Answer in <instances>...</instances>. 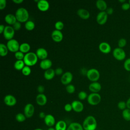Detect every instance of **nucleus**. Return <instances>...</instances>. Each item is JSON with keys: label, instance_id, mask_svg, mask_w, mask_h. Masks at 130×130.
Wrapping results in <instances>:
<instances>
[{"label": "nucleus", "instance_id": "f257e3e1", "mask_svg": "<svg viewBox=\"0 0 130 130\" xmlns=\"http://www.w3.org/2000/svg\"><path fill=\"white\" fill-rule=\"evenodd\" d=\"M96 119L92 115L87 116L84 120L82 126L84 130H95L97 127Z\"/></svg>", "mask_w": 130, "mask_h": 130}, {"label": "nucleus", "instance_id": "f03ea898", "mask_svg": "<svg viewBox=\"0 0 130 130\" xmlns=\"http://www.w3.org/2000/svg\"><path fill=\"white\" fill-rule=\"evenodd\" d=\"M15 15L17 20L20 22H26L29 18L28 11L23 7L18 8L15 12Z\"/></svg>", "mask_w": 130, "mask_h": 130}, {"label": "nucleus", "instance_id": "7ed1b4c3", "mask_svg": "<svg viewBox=\"0 0 130 130\" xmlns=\"http://www.w3.org/2000/svg\"><path fill=\"white\" fill-rule=\"evenodd\" d=\"M38 56L36 53L33 52H28L25 53L23 58L25 64L27 66H32L35 65L38 61Z\"/></svg>", "mask_w": 130, "mask_h": 130}, {"label": "nucleus", "instance_id": "20e7f679", "mask_svg": "<svg viewBox=\"0 0 130 130\" xmlns=\"http://www.w3.org/2000/svg\"><path fill=\"white\" fill-rule=\"evenodd\" d=\"M86 76L90 81L96 82L100 78V74L98 70L94 68H91L87 70L86 72Z\"/></svg>", "mask_w": 130, "mask_h": 130}, {"label": "nucleus", "instance_id": "39448f33", "mask_svg": "<svg viewBox=\"0 0 130 130\" xmlns=\"http://www.w3.org/2000/svg\"><path fill=\"white\" fill-rule=\"evenodd\" d=\"M88 104L91 105H96L99 104L101 101V96L98 93L92 92L90 93L87 98Z\"/></svg>", "mask_w": 130, "mask_h": 130}, {"label": "nucleus", "instance_id": "423d86ee", "mask_svg": "<svg viewBox=\"0 0 130 130\" xmlns=\"http://www.w3.org/2000/svg\"><path fill=\"white\" fill-rule=\"evenodd\" d=\"M6 45L8 48V50L11 52L15 53L19 50L20 44H19L18 42L14 39L8 41Z\"/></svg>", "mask_w": 130, "mask_h": 130}, {"label": "nucleus", "instance_id": "0eeeda50", "mask_svg": "<svg viewBox=\"0 0 130 130\" xmlns=\"http://www.w3.org/2000/svg\"><path fill=\"white\" fill-rule=\"evenodd\" d=\"M113 55L117 60H122L125 58L126 53L122 48L117 47L113 50Z\"/></svg>", "mask_w": 130, "mask_h": 130}, {"label": "nucleus", "instance_id": "6e6552de", "mask_svg": "<svg viewBox=\"0 0 130 130\" xmlns=\"http://www.w3.org/2000/svg\"><path fill=\"white\" fill-rule=\"evenodd\" d=\"M3 34L4 38L9 41L13 39L15 34V30L12 26L7 25L5 26Z\"/></svg>", "mask_w": 130, "mask_h": 130}, {"label": "nucleus", "instance_id": "1a4fd4ad", "mask_svg": "<svg viewBox=\"0 0 130 130\" xmlns=\"http://www.w3.org/2000/svg\"><path fill=\"white\" fill-rule=\"evenodd\" d=\"M35 112V108L34 105L31 103H28L25 105L24 108V114L26 118L31 117Z\"/></svg>", "mask_w": 130, "mask_h": 130}, {"label": "nucleus", "instance_id": "9d476101", "mask_svg": "<svg viewBox=\"0 0 130 130\" xmlns=\"http://www.w3.org/2000/svg\"><path fill=\"white\" fill-rule=\"evenodd\" d=\"M108 14L106 11H101L96 15V20L100 25L104 24L107 20Z\"/></svg>", "mask_w": 130, "mask_h": 130}, {"label": "nucleus", "instance_id": "9b49d317", "mask_svg": "<svg viewBox=\"0 0 130 130\" xmlns=\"http://www.w3.org/2000/svg\"><path fill=\"white\" fill-rule=\"evenodd\" d=\"M73 77V74L71 72H66L62 75L60 78V81L64 85H68L72 81Z\"/></svg>", "mask_w": 130, "mask_h": 130}, {"label": "nucleus", "instance_id": "f8f14e48", "mask_svg": "<svg viewBox=\"0 0 130 130\" xmlns=\"http://www.w3.org/2000/svg\"><path fill=\"white\" fill-rule=\"evenodd\" d=\"M4 102L6 105L11 107L14 106L16 104L17 100L15 97L13 95L7 94L4 97Z\"/></svg>", "mask_w": 130, "mask_h": 130}, {"label": "nucleus", "instance_id": "ddd939ff", "mask_svg": "<svg viewBox=\"0 0 130 130\" xmlns=\"http://www.w3.org/2000/svg\"><path fill=\"white\" fill-rule=\"evenodd\" d=\"M52 40L56 42H61L63 39V34L60 30L55 29L51 33Z\"/></svg>", "mask_w": 130, "mask_h": 130}, {"label": "nucleus", "instance_id": "4468645a", "mask_svg": "<svg viewBox=\"0 0 130 130\" xmlns=\"http://www.w3.org/2000/svg\"><path fill=\"white\" fill-rule=\"evenodd\" d=\"M71 105L73 110L76 112H81L83 110V104L79 101L74 100L72 102Z\"/></svg>", "mask_w": 130, "mask_h": 130}, {"label": "nucleus", "instance_id": "2eb2a0df", "mask_svg": "<svg viewBox=\"0 0 130 130\" xmlns=\"http://www.w3.org/2000/svg\"><path fill=\"white\" fill-rule=\"evenodd\" d=\"M99 48L102 53L105 54L109 53L111 50L110 44L106 42H101L99 45Z\"/></svg>", "mask_w": 130, "mask_h": 130}, {"label": "nucleus", "instance_id": "dca6fc26", "mask_svg": "<svg viewBox=\"0 0 130 130\" xmlns=\"http://www.w3.org/2000/svg\"><path fill=\"white\" fill-rule=\"evenodd\" d=\"M37 5L38 8L42 11H46L49 8V3L46 0H39Z\"/></svg>", "mask_w": 130, "mask_h": 130}, {"label": "nucleus", "instance_id": "f3484780", "mask_svg": "<svg viewBox=\"0 0 130 130\" xmlns=\"http://www.w3.org/2000/svg\"><path fill=\"white\" fill-rule=\"evenodd\" d=\"M45 124L49 127H52L55 123V119L54 117L51 114H47L44 119Z\"/></svg>", "mask_w": 130, "mask_h": 130}, {"label": "nucleus", "instance_id": "a211bd4d", "mask_svg": "<svg viewBox=\"0 0 130 130\" xmlns=\"http://www.w3.org/2000/svg\"><path fill=\"white\" fill-rule=\"evenodd\" d=\"M88 88L91 92L94 93H98L101 90L102 86L101 84L98 82H92L89 85Z\"/></svg>", "mask_w": 130, "mask_h": 130}, {"label": "nucleus", "instance_id": "6ab92c4d", "mask_svg": "<svg viewBox=\"0 0 130 130\" xmlns=\"http://www.w3.org/2000/svg\"><path fill=\"white\" fill-rule=\"evenodd\" d=\"M36 54L38 57L42 60L46 59L48 56V52L47 50L44 48H39L37 49Z\"/></svg>", "mask_w": 130, "mask_h": 130}, {"label": "nucleus", "instance_id": "aec40b11", "mask_svg": "<svg viewBox=\"0 0 130 130\" xmlns=\"http://www.w3.org/2000/svg\"><path fill=\"white\" fill-rule=\"evenodd\" d=\"M36 101L38 105L40 106H44L46 104L47 102V99L44 94L39 93L36 96Z\"/></svg>", "mask_w": 130, "mask_h": 130}, {"label": "nucleus", "instance_id": "412c9836", "mask_svg": "<svg viewBox=\"0 0 130 130\" xmlns=\"http://www.w3.org/2000/svg\"><path fill=\"white\" fill-rule=\"evenodd\" d=\"M52 61L49 59H45L43 60H42L40 63V67L41 69L46 70L47 69H49L51 68L52 66Z\"/></svg>", "mask_w": 130, "mask_h": 130}, {"label": "nucleus", "instance_id": "4be33fe9", "mask_svg": "<svg viewBox=\"0 0 130 130\" xmlns=\"http://www.w3.org/2000/svg\"><path fill=\"white\" fill-rule=\"evenodd\" d=\"M77 14L81 18L84 19H87L90 17L89 12L84 9H79L77 11Z\"/></svg>", "mask_w": 130, "mask_h": 130}, {"label": "nucleus", "instance_id": "5701e85b", "mask_svg": "<svg viewBox=\"0 0 130 130\" xmlns=\"http://www.w3.org/2000/svg\"><path fill=\"white\" fill-rule=\"evenodd\" d=\"M55 74V70L50 68L45 71L44 73V77L47 80H51L54 78Z\"/></svg>", "mask_w": 130, "mask_h": 130}, {"label": "nucleus", "instance_id": "b1692460", "mask_svg": "<svg viewBox=\"0 0 130 130\" xmlns=\"http://www.w3.org/2000/svg\"><path fill=\"white\" fill-rule=\"evenodd\" d=\"M5 21L9 24L13 25L17 20L15 15L12 14H8L5 17Z\"/></svg>", "mask_w": 130, "mask_h": 130}, {"label": "nucleus", "instance_id": "393cba45", "mask_svg": "<svg viewBox=\"0 0 130 130\" xmlns=\"http://www.w3.org/2000/svg\"><path fill=\"white\" fill-rule=\"evenodd\" d=\"M67 130H84L82 125L80 123L74 122L70 124L69 126L67 127Z\"/></svg>", "mask_w": 130, "mask_h": 130}, {"label": "nucleus", "instance_id": "a878e982", "mask_svg": "<svg viewBox=\"0 0 130 130\" xmlns=\"http://www.w3.org/2000/svg\"><path fill=\"white\" fill-rule=\"evenodd\" d=\"M96 6L98 9L101 11H105L107 9V5L106 2L104 0H98L95 3Z\"/></svg>", "mask_w": 130, "mask_h": 130}, {"label": "nucleus", "instance_id": "bb28decb", "mask_svg": "<svg viewBox=\"0 0 130 130\" xmlns=\"http://www.w3.org/2000/svg\"><path fill=\"white\" fill-rule=\"evenodd\" d=\"M67 126L66 122L63 120H59L57 121L55 125L56 130H67Z\"/></svg>", "mask_w": 130, "mask_h": 130}, {"label": "nucleus", "instance_id": "cd10ccee", "mask_svg": "<svg viewBox=\"0 0 130 130\" xmlns=\"http://www.w3.org/2000/svg\"><path fill=\"white\" fill-rule=\"evenodd\" d=\"M30 49V45L27 43H23L20 45L19 51L22 53H27Z\"/></svg>", "mask_w": 130, "mask_h": 130}, {"label": "nucleus", "instance_id": "c85d7f7f", "mask_svg": "<svg viewBox=\"0 0 130 130\" xmlns=\"http://www.w3.org/2000/svg\"><path fill=\"white\" fill-rule=\"evenodd\" d=\"M25 66V63L23 60H17L14 64V68L19 71L22 70Z\"/></svg>", "mask_w": 130, "mask_h": 130}, {"label": "nucleus", "instance_id": "c756f323", "mask_svg": "<svg viewBox=\"0 0 130 130\" xmlns=\"http://www.w3.org/2000/svg\"><path fill=\"white\" fill-rule=\"evenodd\" d=\"M8 52V48L6 45L1 43L0 44V55L2 56H6Z\"/></svg>", "mask_w": 130, "mask_h": 130}, {"label": "nucleus", "instance_id": "7c9ffc66", "mask_svg": "<svg viewBox=\"0 0 130 130\" xmlns=\"http://www.w3.org/2000/svg\"><path fill=\"white\" fill-rule=\"evenodd\" d=\"M122 116L123 118L127 121H130V109L126 108L122 111Z\"/></svg>", "mask_w": 130, "mask_h": 130}, {"label": "nucleus", "instance_id": "2f4dec72", "mask_svg": "<svg viewBox=\"0 0 130 130\" xmlns=\"http://www.w3.org/2000/svg\"><path fill=\"white\" fill-rule=\"evenodd\" d=\"M24 26L25 28H26V29L28 30H31L32 29H34L35 27V23L31 20H27L25 24H24Z\"/></svg>", "mask_w": 130, "mask_h": 130}, {"label": "nucleus", "instance_id": "473e14b6", "mask_svg": "<svg viewBox=\"0 0 130 130\" xmlns=\"http://www.w3.org/2000/svg\"><path fill=\"white\" fill-rule=\"evenodd\" d=\"M26 117L25 116V115L21 113H19L17 114L15 116V119L16 121H17L19 122H22L24 121L26 119Z\"/></svg>", "mask_w": 130, "mask_h": 130}, {"label": "nucleus", "instance_id": "72a5a7b5", "mask_svg": "<svg viewBox=\"0 0 130 130\" xmlns=\"http://www.w3.org/2000/svg\"><path fill=\"white\" fill-rule=\"evenodd\" d=\"M21 72L25 76L29 75L31 73V69L30 68V67L25 65L21 70Z\"/></svg>", "mask_w": 130, "mask_h": 130}, {"label": "nucleus", "instance_id": "f704fd0d", "mask_svg": "<svg viewBox=\"0 0 130 130\" xmlns=\"http://www.w3.org/2000/svg\"><path fill=\"white\" fill-rule=\"evenodd\" d=\"M66 89L69 93H73L75 91V87L74 85L69 84L66 86Z\"/></svg>", "mask_w": 130, "mask_h": 130}, {"label": "nucleus", "instance_id": "c9c22d12", "mask_svg": "<svg viewBox=\"0 0 130 130\" xmlns=\"http://www.w3.org/2000/svg\"><path fill=\"white\" fill-rule=\"evenodd\" d=\"M54 26H55V29L61 30L64 27V24L61 21H57L55 22L54 24Z\"/></svg>", "mask_w": 130, "mask_h": 130}, {"label": "nucleus", "instance_id": "e433bc0d", "mask_svg": "<svg viewBox=\"0 0 130 130\" xmlns=\"http://www.w3.org/2000/svg\"><path fill=\"white\" fill-rule=\"evenodd\" d=\"M126 43H127V41H126V40L125 39L121 38L118 41V47L122 48L123 47L125 46V45H126Z\"/></svg>", "mask_w": 130, "mask_h": 130}, {"label": "nucleus", "instance_id": "4c0bfd02", "mask_svg": "<svg viewBox=\"0 0 130 130\" xmlns=\"http://www.w3.org/2000/svg\"><path fill=\"white\" fill-rule=\"evenodd\" d=\"M24 55L25 54H24L23 53L20 51L16 52L14 54L15 57L17 60H23L24 57Z\"/></svg>", "mask_w": 130, "mask_h": 130}, {"label": "nucleus", "instance_id": "58836bf2", "mask_svg": "<svg viewBox=\"0 0 130 130\" xmlns=\"http://www.w3.org/2000/svg\"><path fill=\"white\" fill-rule=\"evenodd\" d=\"M78 96L79 99L81 100H84L86 98H87V93L84 91H81L78 94Z\"/></svg>", "mask_w": 130, "mask_h": 130}, {"label": "nucleus", "instance_id": "ea45409f", "mask_svg": "<svg viewBox=\"0 0 130 130\" xmlns=\"http://www.w3.org/2000/svg\"><path fill=\"white\" fill-rule=\"evenodd\" d=\"M117 107L119 109L121 110H124V109H126V102L124 101H120L118 102L117 104Z\"/></svg>", "mask_w": 130, "mask_h": 130}, {"label": "nucleus", "instance_id": "a19ab883", "mask_svg": "<svg viewBox=\"0 0 130 130\" xmlns=\"http://www.w3.org/2000/svg\"><path fill=\"white\" fill-rule=\"evenodd\" d=\"M124 69L127 71H130V58L126 59L123 63Z\"/></svg>", "mask_w": 130, "mask_h": 130}, {"label": "nucleus", "instance_id": "79ce46f5", "mask_svg": "<svg viewBox=\"0 0 130 130\" xmlns=\"http://www.w3.org/2000/svg\"><path fill=\"white\" fill-rule=\"evenodd\" d=\"M21 22L17 21L13 25V27L14 29L15 30H18L20 29L21 28Z\"/></svg>", "mask_w": 130, "mask_h": 130}, {"label": "nucleus", "instance_id": "37998d69", "mask_svg": "<svg viewBox=\"0 0 130 130\" xmlns=\"http://www.w3.org/2000/svg\"><path fill=\"white\" fill-rule=\"evenodd\" d=\"M64 109L67 112H70L73 110L72 108V106L71 104H67L65 105L64 107Z\"/></svg>", "mask_w": 130, "mask_h": 130}, {"label": "nucleus", "instance_id": "c03bdc74", "mask_svg": "<svg viewBox=\"0 0 130 130\" xmlns=\"http://www.w3.org/2000/svg\"><path fill=\"white\" fill-rule=\"evenodd\" d=\"M121 8L123 10H127L130 8V5L128 3L125 2L124 3L122 4Z\"/></svg>", "mask_w": 130, "mask_h": 130}, {"label": "nucleus", "instance_id": "a18cd8bd", "mask_svg": "<svg viewBox=\"0 0 130 130\" xmlns=\"http://www.w3.org/2000/svg\"><path fill=\"white\" fill-rule=\"evenodd\" d=\"M6 0H0V10L4 9L6 6Z\"/></svg>", "mask_w": 130, "mask_h": 130}, {"label": "nucleus", "instance_id": "49530a36", "mask_svg": "<svg viewBox=\"0 0 130 130\" xmlns=\"http://www.w3.org/2000/svg\"><path fill=\"white\" fill-rule=\"evenodd\" d=\"M37 90L39 93H43L45 90V87L42 85H40L37 87Z\"/></svg>", "mask_w": 130, "mask_h": 130}, {"label": "nucleus", "instance_id": "de8ad7c7", "mask_svg": "<svg viewBox=\"0 0 130 130\" xmlns=\"http://www.w3.org/2000/svg\"><path fill=\"white\" fill-rule=\"evenodd\" d=\"M55 74L57 75H59L63 73V70L61 68H57L55 70Z\"/></svg>", "mask_w": 130, "mask_h": 130}, {"label": "nucleus", "instance_id": "09e8293b", "mask_svg": "<svg viewBox=\"0 0 130 130\" xmlns=\"http://www.w3.org/2000/svg\"><path fill=\"white\" fill-rule=\"evenodd\" d=\"M106 12L107 13V14L111 15V14H113V13L114 12V10H113V9L112 7H109V8H108L107 9Z\"/></svg>", "mask_w": 130, "mask_h": 130}, {"label": "nucleus", "instance_id": "8fccbe9b", "mask_svg": "<svg viewBox=\"0 0 130 130\" xmlns=\"http://www.w3.org/2000/svg\"><path fill=\"white\" fill-rule=\"evenodd\" d=\"M46 114L44 112H41L40 113H39V117L40 118H45V116H46Z\"/></svg>", "mask_w": 130, "mask_h": 130}, {"label": "nucleus", "instance_id": "3c124183", "mask_svg": "<svg viewBox=\"0 0 130 130\" xmlns=\"http://www.w3.org/2000/svg\"><path fill=\"white\" fill-rule=\"evenodd\" d=\"M5 26L3 24H1L0 25V33L2 34L4 32V30L5 29Z\"/></svg>", "mask_w": 130, "mask_h": 130}, {"label": "nucleus", "instance_id": "603ef678", "mask_svg": "<svg viewBox=\"0 0 130 130\" xmlns=\"http://www.w3.org/2000/svg\"><path fill=\"white\" fill-rule=\"evenodd\" d=\"M126 107L127 108L130 109V97L127 99V100L126 102Z\"/></svg>", "mask_w": 130, "mask_h": 130}, {"label": "nucleus", "instance_id": "864d4df0", "mask_svg": "<svg viewBox=\"0 0 130 130\" xmlns=\"http://www.w3.org/2000/svg\"><path fill=\"white\" fill-rule=\"evenodd\" d=\"M13 2L16 4H21L23 2V0H13Z\"/></svg>", "mask_w": 130, "mask_h": 130}, {"label": "nucleus", "instance_id": "5fc2aeb1", "mask_svg": "<svg viewBox=\"0 0 130 130\" xmlns=\"http://www.w3.org/2000/svg\"><path fill=\"white\" fill-rule=\"evenodd\" d=\"M47 130H56V129H55V127H49V128L47 129Z\"/></svg>", "mask_w": 130, "mask_h": 130}, {"label": "nucleus", "instance_id": "6e6d98bb", "mask_svg": "<svg viewBox=\"0 0 130 130\" xmlns=\"http://www.w3.org/2000/svg\"><path fill=\"white\" fill-rule=\"evenodd\" d=\"M119 2H120V3H122V4H123V3H125V0H119Z\"/></svg>", "mask_w": 130, "mask_h": 130}, {"label": "nucleus", "instance_id": "4d7b16f0", "mask_svg": "<svg viewBox=\"0 0 130 130\" xmlns=\"http://www.w3.org/2000/svg\"><path fill=\"white\" fill-rule=\"evenodd\" d=\"M34 130H43V129H41V128H37L35 129Z\"/></svg>", "mask_w": 130, "mask_h": 130}, {"label": "nucleus", "instance_id": "13d9d810", "mask_svg": "<svg viewBox=\"0 0 130 130\" xmlns=\"http://www.w3.org/2000/svg\"><path fill=\"white\" fill-rule=\"evenodd\" d=\"M128 3H129V5H130V0L129 1V2H128Z\"/></svg>", "mask_w": 130, "mask_h": 130}, {"label": "nucleus", "instance_id": "bf43d9fd", "mask_svg": "<svg viewBox=\"0 0 130 130\" xmlns=\"http://www.w3.org/2000/svg\"><path fill=\"white\" fill-rule=\"evenodd\" d=\"M129 56H130V53H129Z\"/></svg>", "mask_w": 130, "mask_h": 130}]
</instances>
